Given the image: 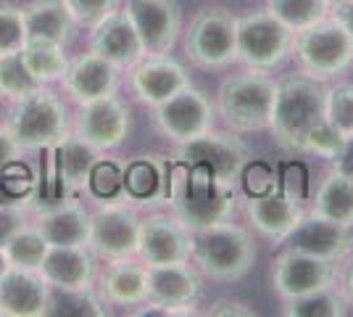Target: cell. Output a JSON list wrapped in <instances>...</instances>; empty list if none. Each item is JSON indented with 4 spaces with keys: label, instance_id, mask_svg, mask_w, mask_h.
<instances>
[{
    "label": "cell",
    "instance_id": "obj_1",
    "mask_svg": "<svg viewBox=\"0 0 353 317\" xmlns=\"http://www.w3.org/2000/svg\"><path fill=\"white\" fill-rule=\"evenodd\" d=\"M324 88L309 75H290L277 82L269 133L285 151H303L309 133L324 122Z\"/></svg>",
    "mask_w": 353,
    "mask_h": 317
},
{
    "label": "cell",
    "instance_id": "obj_2",
    "mask_svg": "<svg viewBox=\"0 0 353 317\" xmlns=\"http://www.w3.org/2000/svg\"><path fill=\"white\" fill-rule=\"evenodd\" d=\"M190 262L211 280L235 283L245 278L256 262V243L245 227L224 220L216 225L192 230Z\"/></svg>",
    "mask_w": 353,
    "mask_h": 317
},
{
    "label": "cell",
    "instance_id": "obj_3",
    "mask_svg": "<svg viewBox=\"0 0 353 317\" xmlns=\"http://www.w3.org/2000/svg\"><path fill=\"white\" fill-rule=\"evenodd\" d=\"M277 82L261 69H248L227 77L216 93V117L232 133L269 130Z\"/></svg>",
    "mask_w": 353,
    "mask_h": 317
},
{
    "label": "cell",
    "instance_id": "obj_4",
    "mask_svg": "<svg viewBox=\"0 0 353 317\" xmlns=\"http://www.w3.org/2000/svg\"><path fill=\"white\" fill-rule=\"evenodd\" d=\"M8 127L21 151L53 148L72 133L66 106L48 85H37L32 93L16 98Z\"/></svg>",
    "mask_w": 353,
    "mask_h": 317
},
{
    "label": "cell",
    "instance_id": "obj_5",
    "mask_svg": "<svg viewBox=\"0 0 353 317\" xmlns=\"http://www.w3.org/2000/svg\"><path fill=\"white\" fill-rule=\"evenodd\" d=\"M293 53L301 72L319 82L335 79L353 66V40L335 16L298 32L293 37Z\"/></svg>",
    "mask_w": 353,
    "mask_h": 317
},
{
    "label": "cell",
    "instance_id": "obj_6",
    "mask_svg": "<svg viewBox=\"0 0 353 317\" xmlns=\"http://www.w3.org/2000/svg\"><path fill=\"white\" fill-rule=\"evenodd\" d=\"M174 164L198 166L208 172L214 180L224 188H235L237 180L243 177L245 166H248V146L237 137L232 130H208L203 135L192 137L188 143H176Z\"/></svg>",
    "mask_w": 353,
    "mask_h": 317
},
{
    "label": "cell",
    "instance_id": "obj_7",
    "mask_svg": "<svg viewBox=\"0 0 353 317\" xmlns=\"http://www.w3.org/2000/svg\"><path fill=\"white\" fill-rule=\"evenodd\" d=\"M185 56L198 69H227L237 61V16L203 8L185 32Z\"/></svg>",
    "mask_w": 353,
    "mask_h": 317
},
{
    "label": "cell",
    "instance_id": "obj_8",
    "mask_svg": "<svg viewBox=\"0 0 353 317\" xmlns=\"http://www.w3.org/2000/svg\"><path fill=\"white\" fill-rule=\"evenodd\" d=\"M293 32L269 11L237 16V61L248 69L272 72L293 53Z\"/></svg>",
    "mask_w": 353,
    "mask_h": 317
},
{
    "label": "cell",
    "instance_id": "obj_9",
    "mask_svg": "<svg viewBox=\"0 0 353 317\" xmlns=\"http://www.w3.org/2000/svg\"><path fill=\"white\" fill-rule=\"evenodd\" d=\"M140 243V217L132 206L105 201L103 206L92 211L90 222V243L88 249L103 262L137 257Z\"/></svg>",
    "mask_w": 353,
    "mask_h": 317
},
{
    "label": "cell",
    "instance_id": "obj_10",
    "mask_svg": "<svg viewBox=\"0 0 353 317\" xmlns=\"http://www.w3.org/2000/svg\"><path fill=\"white\" fill-rule=\"evenodd\" d=\"M192 257V230L176 214L153 211L140 217V243H137V259L145 267L156 265H174V262H190Z\"/></svg>",
    "mask_w": 353,
    "mask_h": 317
},
{
    "label": "cell",
    "instance_id": "obj_11",
    "mask_svg": "<svg viewBox=\"0 0 353 317\" xmlns=\"http://www.w3.org/2000/svg\"><path fill=\"white\" fill-rule=\"evenodd\" d=\"M153 111H156V127L174 146L208 133L216 122V106L208 101L206 93H201L192 85H185Z\"/></svg>",
    "mask_w": 353,
    "mask_h": 317
},
{
    "label": "cell",
    "instance_id": "obj_12",
    "mask_svg": "<svg viewBox=\"0 0 353 317\" xmlns=\"http://www.w3.org/2000/svg\"><path fill=\"white\" fill-rule=\"evenodd\" d=\"M201 278L190 262L148 267V302L143 307L161 315H195Z\"/></svg>",
    "mask_w": 353,
    "mask_h": 317
},
{
    "label": "cell",
    "instance_id": "obj_13",
    "mask_svg": "<svg viewBox=\"0 0 353 317\" xmlns=\"http://www.w3.org/2000/svg\"><path fill=\"white\" fill-rule=\"evenodd\" d=\"M132 117L127 104L114 95H105L98 101L79 104V111L74 117V133L92 143L98 151H111L124 143V137L130 135Z\"/></svg>",
    "mask_w": 353,
    "mask_h": 317
},
{
    "label": "cell",
    "instance_id": "obj_14",
    "mask_svg": "<svg viewBox=\"0 0 353 317\" xmlns=\"http://www.w3.org/2000/svg\"><path fill=\"white\" fill-rule=\"evenodd\" d=\"M124 11L132 19L148 56L172 53L182 35V11L176 0H127Z\"/></svg>",
    "mask_w": 353,
    "mask_h": 317
},
{
    "label": "cell",
    "instance_id": "obj_15",
    "mask_svg": "<svg viewBox=\"0 0 353 317\" xmlns=\"http://www.w3.org/2000/svg\"><path fill=\"white\" fill-rule=\"evenodd\" d=\"M285 243H288V249H295L301 254H309L314 259L335 265V262L351 254L353 236L351 227L335 225V222L319 217L316 211H309V214L301 217V222L285 238Z\"/></svg>",
    "mask_w": 353,
    "mask_h": 317
},
{
    "label": "cell",
    "instance_id": "obj_16",
    "mask_svg": "<svg viewBox=\"0 0 353 317\" xmlns=\"http://www.w3.org/2000/svg\"><path fill=\"white\" fill-rule=\"evenodd\" d=\"M185 85H190L188 69L169 53L166 56H145L130 69V88H132L134 98L150 108L169 101Z\"/></svg>",
    "mask_w": 353,
    "mask_h": 317
},
{
    "label": "cell",
    "instance_id": "obj_17",
    "mask_svg": "<svg viewBox=\"0 0 353 317\" xmlns=\"http://www.w3.org/2000/svg\"><path fill=\"white\" fill-rule=\"evenodd\" d=\"M330 283H332V265L309 257V254H301L295 249H285L272 262V288L277 291L282 302L303 296Z\"/></svg>",
    "mask_w": 353,
    "mask_h": 317
},
{
    "label": "cell",
    "instance_id": "obj_18",
    "mask_svg": "<svg viewBox=\"0 0 353 317\" xmlns=\"http://www.w3.org/2000/svg\"><path fill=\"white\" fill-rule=\"evenodd\" d=\"M90 50L101 53L103 59L117 64L119 69H132L134 64L148 56L140 35L134 30L132 19L124 8H117L103 21H98L90 32Z\"/></svg>",
    "mask_w": 353,
    "mask_h": 317
},
{
    "label": "cell",
    "instance_id": "obj_19",
    "mask_svg": "<svg viewBox=\"0 0 353 317\" xmlns=\"http://www.w3.org/2000/svg\"><path fill=\"white\" fill-rule=\"evenodd\" d=\"M53 288L37 270L8 267L0 278V317H45Z\"/></svg>",
    "mask_w": 353,
    "mask_h": 317
},
{
    "label": "cell",
    "instance_id": "obj_20",
    "mask_svg": "<svg viewBox=\"0 0 353 317\" xmlns=\"http://www.w3.org/2000/svg\"><path fill=\"white\" fill-rule=\"evenodd\" d=\"M119 69L117 64L103 59L101 53L90 50L69 61L66 75L61 79L66 95H72L77 104L98 101L105 95H114L119 90Z\"/></svg>",
    "mask_w": 353,
    "mask_h": 317
},
{
    "label": "cell",
    "instance_id": "obj_21",
    "mask_svg": "<svg viewBox=\"0 0 353 317\" xmlns=\"http://www.w3.org/2000/svg\"><path fill=\"white\" fill-rule=\"evenodd\" d=\"M250 225L256 227L264 238L269 241H285L290 233L295 230V225L301 222V217L306 214L298 196L293 193H282L277 188L259 193V196L248 198V206H245Z\"/></svg>",
    "mask_w": 353,
    "mask_h": 317
},
{
    "label": "cell",
    "instance_id": "obj_22",
    "mask_svg": "<svg viewBox=\"0 0 353 317\" xmlns=\"http://www.w3.org/2000/svg\"><path fill=\"white\" fill-rule=\"evenodd\" d=\"M37 272L53 291L95 288V265L88 246H50Z\"/></svg>",
    "mask_w": 353,
    "mask_h": 317
},
{
    "label": "cell",
    "instance_id": "obj_23",
    "mask_svg": "<svg viewBox=\"0 0 353 317\" xmlns=\"http://www.w3.org/2000/svg\"><path fill=\"white\" fill-rule=\"evenodd\" d=\"M98 296L111 307H143L148 302V267L137 257L105 262Z\"/></svg>",
    "mask_w": 353,
    "mask_h": 317
},
{
    "label": "cell",
    "instance_id": "obj_24",
    "mask_svg": "<svg viewBox=\"0 0 353 317\" xmlns=\"http://www.w3.org/2000/svg\"><path fill=\"white\" fill-rule=\"evenodd\" d=\"M92 211L79 201H59L53 206L37 211L34 225L40 227L45 241L50 246H88Z\"/></svg>",
    "mask_w": 353,
    "mask_h": 317
},
{
    "label": "cell",
    "instance_id": "obj_25",
    "mask_svg": "<svg viewBox=\"0 0 353 317\" xmlns=\"http://www.w3.org/2000/svg\"><path fill=\"white\" fill-rule=\"evenodd\" d=\"M24 27H27V40H48L69 46L77 35V21L63 6V0H32L24 8Z\"/></svg>",
    "mask_w": 353,
    "mask_h": 317
},
{
    "label": "cell",
    "instance_id": "obj_26",
    "mask_svg": "<svg viewBox=\"0 0 353 317\" xmlns=\"http://www.w3.org/2000/svg\"><path fill=\"white\" fill-rule=\"evenodd\" d=\"M56 151V172H59V180L66 191H82L90 185L92 177V169L101 164V153L92 143L82 140L77 133L61 140L59 146H53Z\"/></svg>",
    "mask_w": 353,
    "mask_h": 317
},
{
    "label": "cell",
    "instance_id": "obj_27",
    "mask_svg": "<svg viewBox=\"0 0 353 317\" xmlns=\"http://www.w3.org/2000/svg\"><path fill=\"white\" fill-rule=\"evenodd\" d=\"M121 180H124V196H130L137 204H161L169 198V164L159 156L132 159Z\"/></svg>",
    "mask_w": 353,
    "mask_h": 317
},
{
    "label": "cell",
    "instance_id": "obj_28",
    "mask_svg": "<svg viewBox=\"0 0 353 317\" xmlns=\"http://www.w3.org/2000/svg\"><path fill=\"white\" fill-rule=\"evenodd\" d=\"M311 211H316L319 217L335 222V225L353 227V180H348L345 175L332 169L319 182V188L314 193Z\"/></svg>",
    "mask_w": 353,
    "mask_h": 317
},
{
    "label": "cell",
    "instance_id": "obj_29",
    "mask_svg": "<svg viewBox=\"0 0 353 317\" xmlns=\"http://www.w3.org/2000/svg\"><path fill=\"white\" fill-rule=\"evenodd\" d=\"M21 61L40 85L61 82L66 75V66H69L66 46L48 43V40H27L21 48Z\"/></svg>",
    "mask_w": 353,
    "mask_h": 317
},
{
    "label": "cell",
    "instance_id": "obj_30",
    "mask_svg": "<svg viewBox=\"0 0 353 317\" xmlns=\"http://www.w3.org/2000/svg\"><path fill=\"white\" fill-rule=\"evenodd\" d=\"M266 11L280 19L293 35H298L327 19L332 8L327 0H266Z\"/></svg>",
    "mask_w": 353,
    "mask_h": 317
},
{
    "label": "cell",
    "instance_id": "obj_31",
    "mask_svg": "<svg viewBox=\"0 0 353 317\" xmlns=\"http://www.w3.org/2000/svg\"><path fill=\"white\" fill-rule=\"evenodd\" d=\"M11 267H24V270H40L45 254L50 249V243L45 241V236L40 233V227L34 222H27L16 230L14 236L8 238V243L3 246Z\"/></svg>",
    "mask_w": 353,
    "mask_h": 317
},
{
    "label": "cell",
    "instance_id": "obj_32",
    "mask_svg": "<svg viewBox=\"0 0 353 317\" xmlns=\"http://www.w3.org/2000/svg\"><path fill=\"white\" fill-rule=\"evenodd\" d=\"M282 315L288 317H343L345 315V302L335 294L332 286L316 288L303 296H295L285 302Z\"/></svg>",
    "mask_w": 353,
    "mask_h": 317
},
{
    "label": "cell",
    "instance_id": "obj_33",
    "mask_svg": "<svg viewBox=\"0 0 353 317\" xmlns=\"http://www.w3.org/2000/svg\"><path fill=\"white\" fill-rule=\"evenodd\" d=\"M324 119L343 140L353 137V85L340 82L324 90Z\"/></svg>",
    "mask_w": 353,
    "mask_h": 317
},
{
    "label": "cell",
    "instance_id": "obj_34",
    "mask_svg": "<svg viewBox=\"0 0 353 317\" xmlns=\"http://www.w3.org/2000/svg\"><path fill=\"white\" fill-rule=\"evenodd\" d=\"M105 304L101 296L90 291H53L50 294V312L48 315H77V317H101L105 315Z\"/></svg>",
    "mask_w": 353,
    "mask_h": 317
},
{
    "label": "cell",
    "instance_id": "obj_35",
    "mask_svg": "<svg viewBox=\"0 0 353 317\" xmlns=\"http://www.w3.org/2000/svg\"><path fill=\"white\" fill-rule=\"evenodd\" d=\"M40 82L30 75V69L21 61V50L0 59V95L6 98H21L37 88Z\"/></svg>",
    "mask_w": 353,
    "mask_h": 317
},
{
    "label": "cell",
    "instance_id": "obj_36",
    "mask_svg": "<svg viewBox=\"0 0 353 317\" xmlns=\"http://www.w3.org/2000/svg\"><path fill=\"white\" fill-rule=\"evenodd\" d=\"M27 43L24 11L14 3H0V59L19 53Z\"/></svg>",
    "mask_w": 353,
    "mask_h": 317
},
{
    "label": "cell",
    "instance_id": "obj_37",
    "mask_svg": "<svg viewBox=\"0 0 353 317\" xmlns=\"http://www.w3.org/2000/svg\"><path fill=\"white\" fill-rule=\"evenodd\" d=\"M63 6L69 8V14L79 27L92 30L98 21H103L105 16L117 11L121 0H63Z\"/></svg>",
    "mask_w": 353,
    "mask_h": 317
},
{
    "label": "cell",
    "instance_id": "obj_38",
    "mask_svg": "<svg viewBox=\"0 0 353 317\" xmlns=\"http://www.w3.org/2000/svg\"><path fill=\"white\" fill-rule=\"evenodd\" d=\"M340 146H343V137H340L338 133L327 124V119H324L309 133L301 153H316V156H322V159H332V156L340 151Z\"/></svg>",
    "mask_w": 353,
    "mask_h": 317
},
{
    "label": "cell",
    "instance_id": "obj_39",
    "mask_svg": "<svg viewBox=\"0 0 353 317\" xmlns=\"http://www.w3.org/2000/svg\"><path fill=\"white\" fill-rule=\"evenodd\" d=\"M243 177H245V185H248L250 196H259V193H266V191L277 188V182H274V172L264 164L245 166ZM243 177H240V180H243Z\"/></svg>",
    "mask_w": 353,
    "mask_h": 317
},
{
    "label": "cell",
    "instance_id": "obj_40",
    "mask_svg": "<svg viewBox=\"0 0 353 317\" xmlns=\"http://www.w3.org/2000/svg\"><path fill=\"white\" fill-rule=\"evenodd\" d=\"M21 225H27L24 209L16 204H0V246H6Z\"/></svg>",
    "mask_w": 353,
    "mask_h": 317
},
{
    "label": "cell",
    "instance_id": "obj_41",
    "mask_svg": "<svg viewBox=\"0 0 353 317\" xmlns=\"http://www.w3.org/2000/svg\"><path fill=\"white\" fill-rule=\"evenodd\" d=\"M19 156H21V146L16 143L11 127L8 124L6 127L0 124V172L8 169V166H14L19 162Z\"/></svg>",
    "mask_w": 353,
    "mask_h": 317
},
{
    "label": "cell",
    "instance_id": "obj_42",
    "mask_svg": "<svg viewBox=\"0 0 353 317\" xmlns=\"http://www.w3.org/2000/svg\"><path fill=\"white\" fill-rule=\"evenodd\" d=\"M332 162V169L340 172V175H345L348 180H353V137L348 140H343V146H340V151L330 159Z\"/></svg>",
    "mask_w": 353,
    "mask_h": 317
},
{
    "label": "cell",
    "instance_id": "obj_43",
    "mask_svg": "<svg viewBox=\"0 0 353 317\" xmlns=\"http://www.w3.org/2000/svg\"><path fill=\"white\" fill-rule=\"evenodd\" d=\"M208 315H243V317H250V315H256L250 307H245L243 302H232V299H221V302L216 304H211V309H208Z\"/></svg>",
    "mask_w": 353,
    "mask_h": 317
},
{
    "label": "cell",
    "instance_id": "obj_44",
    "mask_svg": "<svg viewBox=\"0 0 353 317\" xmlns=\"http://www.w3.org/2000/svg\"><path fill=\"white\" fill-rule=\"evenodd\" d=\"M330 14L338 19L340 24H343V30L351 35L353 40V3H343V6H335Z\"/></svg>",
    "mask_w": 353,
    "mask_h": 317
},
{
    "label": "cell",
    "instance_id": "obj_45",
    "mask_svg": "<svg viewBox=\"0 0 353 317\" xmlns=\"http://www.w3.org/2000/svg\"><path fill=\"white\" fill-rule=\"evenodd\" d=\"M343 291H345L348 302L353 304V259H351V265H348V270H345V278H343Z\"/></svg>",
    "mask_w": 353,
    "mask_h": 317
},
{
    "label": "cell",
    "instance_id": "obj_46",
    "mask_svg": "<svg viewBox=\"0 0 353 317\" xmlns=\"http://www.w3.org/2000/svg\"><path fill=\"white\" fill-rule=\"evenodd\" d=\"M8 267H11V262H8V254H6V249L0 246V278L8 272Z\"/></svg>",
    "mask_w": 353,
    "mask_h": 317
},
{
    "label": "cell",
    "instance_id": "obj_47",
    "mask_svg": "<svg viewBox=\"0 0 353 317\" xmlns=\"http://www.w3.org/2000/svg\"><path fill=\"white\" fill-rule=\"evenodd\" d=\"M330 3V8H335V6H343V3H353V0H327Z\"/></svg>",
    "mask_w": 353,
    "mask_h": 317
}]
</instances>
